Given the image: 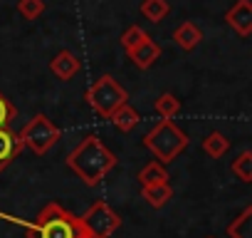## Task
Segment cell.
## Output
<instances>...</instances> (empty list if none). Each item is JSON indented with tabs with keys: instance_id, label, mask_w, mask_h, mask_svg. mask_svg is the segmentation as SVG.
<instances>
[{
	"instance_id": "9",
	"label": "cell",
	"mask_w": 252,
	"mask_h": 238,
	"mask_svg": "<svg viewBox=\"0 0 252 238\" xmlns=\"http://www.w3.org/2000/svg\"><path fill=\"white\" fill-rule=\"evenodd\" d=\"M23 152V144L18 134H13L8 127H0V171H5L10 161H15Z\"/></svg>"
},
{
	"instance_id": "19",
	"label": "cell",
	"mask_w": 252,
	"mask_h": 238,
	"mask_svg": "<svg viewBox=\"0 0 252 238\" xmlns=\"http://www.w3.org/2000/svg\"><path fill=\"white\" fill-rule=\"evenodd\" d=\"M141 13H144L146 20L161 23L168 15V3H166V0H144V3H141Z\"/></svg>"
},
{
	"instance_id": "12",
	"label": "cell",
	"mask_w": 252,
	"mask_h": 238,
	"mask_svg": "<svg viewBox=\"0 0 252 238\" xmlns=\"http://www.w3.org/2000/svg\"><path fill=\"white\" fill-rule=\"evenodd\" d=\"M173 40H176V45H178L181 50L190 52V50H195V47L200 45V40H203V33H200V28H198L195 23L186 20V23H181V25L176 28V33H173Z\"/></svg>"
},
{
	"instance_id": "16",
	"label": "cell",
	"mask_w": 252,
	"mask_h": 238,
	"mask_svg": "<svg viewBox=\"0 0 252 238\" xmlns=\"http://www.w3.org/2000/svg\"><path fill=\"white\" fill-rule=\"evenodd\" d=\"M230 149V139L222 134V132H210L205 139H203V152L213 159H220L225 152Z\"/></svg>"
},
{
	"instance_id": "17",
	"label": "cell",
	"mask_w": 252,
	"mask_h": 238,
	"mask_svg": "<svg viewBox=\"0 0 252 238\" xmlns=\"http://www.w3.org/2000/svg\"><path fill=\"white\" fill-rule=\"evenodd\" d=\"M156 112L161 119H168V122H173V117L181 112V99L171 92H163L158 99H156Z\"/></svg>"
},
{
	"instance_id": "1",
	"label": "cell",
	"mask_w": 252,
	"mask_h": 238,
	"mask_svg": "<svg viewBox=\"0 0 252 238\" xmlns=\"http://www.w3.org/2000/svg\"><path fill=\"white\" fill-rule=\"evenodd\" d=\"M0 218H5L15 226L25 228L28 238H89L87 231L82 228L79 216H74L72 211H67L64 206L50 201L37 216L35 221H23L18 216H8L0 211Z\"/></svg>"
},
{
	"instance_id": "5",
	"label": "cell",
	"mask_w": 252,
	"mask_h": 238,
	"mask_svg": "<svg viewBox=\"0 0 252 238\" xmlns=\"http://www.w3.org/2000/svg\"><path fill=\"white\" fill-rule=\"evenodd\" d=\"M18 139H20L23 149H30L32 154L42 157L60 142V129L52 124V119L47 114H35L30 122L20 129Z\"/></svg>"
},
{
	"instance_id": "20",
	"label": "cell",
	"mask_w": 252,
	"mask_h": 238,
	"mask_svg": "<svg viewBox=\"0 0 252 238\" xmlns=\"http://www.w3.org/2000/svg\"><path fill=\"white\" fill-rule=\"evenodd\" d=\"M146 38H149V35L144 33V28L131 25V28H126V30H124V35H121V47H124L126 52H131V50H134L136 45H141Z\"/></svg>"
},
{
	"instance_id": "2",
	"label": "cell",
	"mask_w": 252,
	"mask_h": 238,
	"mask_svg": "<svg viewBox=\"0 0 252 238\" xmlns=\"http://www.w3.org/2000/svg\"><path fill=\"white\" fill-rule=\"evenodd\" d=\"M114 166H116V154L109 152L106 144L94 134L84 137L67 157V169L74 171L87 186H96Z\"/></svg>"
},
{
	"instance_id": "22",
	"label": "cell",
	"mask_w": 252,
	"mask_h": 238,
	"mask_svg": "<svg viewBox=\"0 0 252 238\" xmlns=\"http://www.w3.org/2000/svg\"><path fill=\"white\" fill-rule=\"evenodd\" d=\"M15 114H18V109L10 104V99L3 92H0V127H8L15 119Z\"/></svg>"
},
{
	"instance_id": "18",
	"label": "cell",
	"mask_w": 252,
	"mask_h": 238,
	"mask_svg": "<svg viewBox=\"0 0 252 238\" xmlns=\"http://www.w3.org/2000/svg\"><path fill=\"white\" fill-rule=\"evenodd\" d=\"M230 169H232V174H235L240 181L250 184V181H252V152H250V149L240 152L237 159H232Z\"/></svg>"
},
{
	"instance_id": "13",
	"label": "cell",
	"mask_w": 252,
	"mask_h": 238,
	"mask_svg": "<svg viewBox=\"0 0 252 238\" xmlns=\"http://www.w3.org/2000/svg\"><path fill=\"white\" fill-rule=\"evenodd\" d=\"M141 198L151 206V208H163L171 198H173V189L171 184H154V186H141Z\"/></svg>"
},
{
	"instance_id": "6",
	"label": "cell",
	"mask_w": 252,
	"mask_h": 238,
	"mask_svg": "<svg viewBox=\"0 0 252 238\" xmlns=\"http://www.w3.org/2000/svg\"><path fill=\"white\" fill-rule=\"evenodd\" d=\"M82 228L87 231L89 238H111L121 228V216L106 203V201H94L82 216Z\"/></svg>"
},
{
	"instance_id": "14",
	"label": "cell",
	"mask_w": 252,
	"mask_h": 238,
	"mask_svg": "<svg viewBox=\"0 0 252 238\" xmlns=\"http://www.w3.org/2000/svg\"><path fill=\"white\" fill-rule=\"evenodd\" d=\"M139 184L141 186H154V184H168V171H166V164L161 161H149L146 166H141L139 171Z\"/></svg>"
},
{
	"instance_id": "15",
	"label": "cell",
	"mask_w": 252,
	"mask_h": 238,
	"mask_svg": "<svg viewBox=\"0 0 252 238\" xmlns=\"http://www.w3.org/2000/svg\"><path fill=\"white\" fill-rule=\"evenodd\" d=\"M227 236L230 238H252V206H245L242 213L227 223Z\"/></svg>"
},
{
	"instance_id": "10",
	"label": "cell",
	"mask_w": 252,
	"mask_h": 238,
	"mask_svg": "<svg viewBox=\"0 0 252 238\" xmlns=\"http://www.w3.org/2000/svg\"><path fill=\"white\" fill-rule=\"evenodd\" d=\"M129 55V60L139 67V70H149L158 57H161V47H158V42H154L151 38H146L141 45H136L131 52H126Z\"/></svg>"
},
{
	"instance_id": "11",
	"label": "cell",
	"mask_w": 252,
	"mask_h": 238,
	"mask_svg": "<svg viewBox=\"0 0 252 238\" xmlns=\"http://www.w3.org/2000/svg\"><path fill=\"white\" fill-rule=\"evenodd\" d=\"M109 122L119 129V132H124V134H129V132H134L136 127H139V122H141V114L129 104V102H124L111 117H109Z\"/></svg>"
},
{
	"instance_id": "4",
	"label": "cell",
	"mask_w": 252,
	"mask_h": 238,
	"mask_svg": "<svg viewBox=\"0 0 252 238\" xmlns=\"http://www.w3.org/2000/svg\"><path fill=\"white\" fill-rule=\"evenodd\" d=\"M87 104L104 119H109L126 99H129V94H126V89L111 77V75H104L99 77L89 89H87Z\"/></svg>"
},
{
	"instance_id": "3",
	"label": "cell",
	"mask_w": 252,
	"mask_h": 238,
	"mask_svg": "<svg viewBox=\"0 0 252 238\" xmlns=\"http://www.w3.org/2000/svg\"><path fill=\"white\" fill-rule=\"evenodd\" d=\"M144 147L154 154L156 161L168 164L176 157H181L188 147V137L181 127H176L168 119H161V122L144 137Z\"/></svg>"
},
{
	"instance_id": "8",
	"label": "cell",
	"mask_w": 252,
	"mask_h": 238,
	"mask_svg": "<svg viewBox=\"0 0 252 238\" xmlns=\"http://www.w3.org/2000/svg\"><path fill=\"white\" fill-rule=\"evenodd\" d=\"M79 70H82V62H79V57H77L74 52H69V50H62V52H57V55L50 60V72H52L57 79H62V82H69Z\"/></svg>"
},
{
	"instance_id": "21",
	"label": "cell",
	"mask_w": 252,
	"mask_h": 238,
	"mask_svg": "<svg viewBox=\"0 0 252 238\" xmlns=\"http://www.w3.org/2000/svg\"><path fill=\"white\" fill-rule=\"evenodd\" d=\"M18 13L25 20H37L45 13V0H20V3H18Z\"/></svg>"
},
{
	"instance_id": "7",
	"label": "cell",
	"mask_w": 252,
	"mask_h": 238,
	"mask_svg": "<svg viewBox=\"0 0 252 238\" xmlns=\"http://www.w3.org/2000/svg\"><path fill=\"white\" fill-rule=\"evenodd\" d=\"M225 23L242 38H250L252 33V3L250 0H237V3L225 13Z\"/></svg>"
},
{
	"instance_id": "23",
	"label": "cell",
	"mask_w": 252,
	"mask_h": 238,
	"mask_svg": "<svg viewBox=\"0 0 252 238\" xmlns=\"http://www.w3.org/2000/svg\"><path fill=\"white\" fill-rule=\"evenodd\" d=\"M205 238H215V236H205Z\"/></svg>"
}]
</instances>
